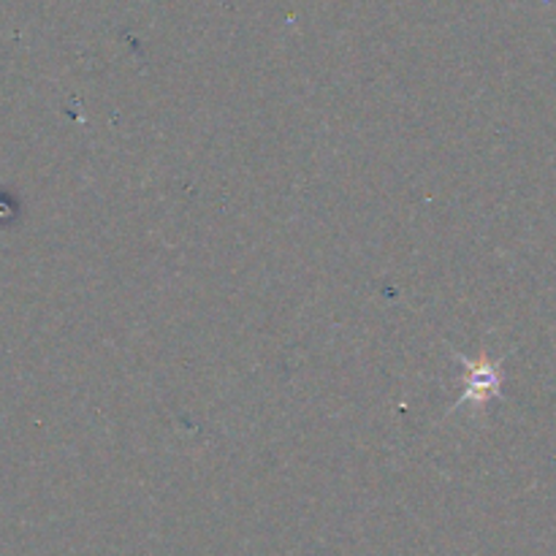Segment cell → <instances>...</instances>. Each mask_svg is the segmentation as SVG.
Here are the masks:
<instances>
[{
  "mask_svg": "<svg viewBox=\"0 0 556 556\" xmlns=\"http://www.w3.org/2000/svg\"><path fill=\"white\" fill-rule=\"evenodd\" d=\"M467 367V378H465V396L462 402H489L492 396L500 394V386H503V378H500V362H492V358L481 356L478 362H467L462 358Z\"/></svg>",
  "mask_w": 556,
  "mask_h": 556,
  "instance_id": "cell-1",
  "label": "cell"
}]
</instances>
